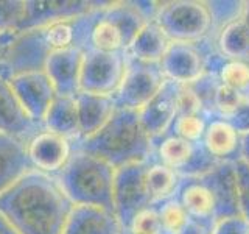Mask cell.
<instances>
[{
	"mask_svg": "<svg viewBox=\"0 0 249 234\" xmlns=\"http://www.w3.org/2000/svg\"><path fill=\"white\" fill-rule=\"evenodd\" d=\"M72 208L56 179L35 169L0 194V214L19 234H62Z\"/></svg>",
	"mask_w": 249,
	"mask_h": 234,
	"instance_id": "cell-1",
	"label": "cell"
},
{
	"mask_svg": "<svg viewBox=\"0 0 249 234\" xmlns=\"http://www.w3.org/2000/svg\"><path fill=\"white\" fill-rule=\"evenodd\" d=\"M73 150L98 156L117 170L129 164L146 162L154 155L151 136L139 119V111L115 109L103 128L80 139Z\"/></svg>",
	"mask_w": 249,
	"mask_h": 234,
	"instance_id": "cell-2",
	"label": "cell"
},
{
	"mask_svg": "<svg viewBox=\"0 0 249 234\" xmlns=\"http://www.w3.org/2000/svg\"><path fill=\"white\" fill-rule=\"evenodd\" d=\"M53 178L73 206H98L114 213L115 169L98 156L73 150L67 164Z\"/></svg>",
	"mask_w": 249,
	"mask_h": 234,
	"instance_id": "cell-3",
	"label": "cell"
},
{
	"mask_svg": "<svg viewBox=\"0 0 249 234\" xmlns=\"http://www.w3.org/2000/svg\"><path fill=\"white\" fill-rule=\"evenodd\" d=\"M146 22L134 2H107L92 27L88 50L126 52Z\"/></svg>",
	"mask_w": 249,
	"mask_h": 234,
	"instance_id": "cell-4",
	"label": "cell"
},
{
	"mask_svg": "<svg viewBox=\"0 0 249 234\" xmlns=\"http://www.w3.org/2000/svg\"><path fill=\"white\" fill-rule=\"evenodd\" d=\"M154 22L171 42H198L212 35V19L206 2L176 0L162 3Z\"/></svg>",
	"mask_w": 249,
	"mask_h": 234,
	"instance_id": "cell-5",
	"label": "cell"
},
{
	"mask_svg": "<svg viewBox=\"0 0 249 234\" xmlns=\"http://www.w3.org/2000/svg\"><path fill=\"white\" fill-rule=\"evenodd\" d=\"M146 162L129 164L115 170L112 191L114 214L123 230H128L142 211L153 206V198L145 179Z\"/></svg>",
	"mask_w": 249,
	"mask_h": 234,
	"instance_id": "cell-6",
	"label": "cell"
},
{
	"mask_svg": "<svg viewBox=\"0 0 249 234\" xmlns=\"http://www.w3.org/2000/svg\"><path fill=\"white\" fill-rule=\"evenodd\" d=\"M126 64V52L86 50L81 64L80 92L112 97L123 80Z\"/></svg>",
	"mask_w": 249,
	"mask_h": 234,
	"instance_id": "cell-7",
	"label": "cell"
},
{
	"mask_svg": "<svg viewBox=\"0 0 249 234\" xmlns=\"http://www.w3.org/2000/svg\"><path fill=\"white\" fill-rule=\"evenodd\" d=\"M165 83L159 64L137 61L128 57L123 80L112 96L115 109L139 111L150 101Z\"/></svg>",
	"mask_w": 249,
	"mask_h": 234,
	"instance_id": "cell-8",
	"label": "cell"
},
{
	"mask_svg": "<svg viewBox=\"0 0 249 234\" xmlns=\"http://www.w3.org/2000/svg\"><path fill=\"white\" fill-rule=\"evenodd\" d=\"M153 144L156 159L175 170L181 178L206 175L218 166L201 144L189 142L173 135H163Z\"/></svg>",
	"mask_w": 249,
	"mask_h": 234,
	"instance_id": "cell-9",
	"label": "cell"
},
{
	"mask_svg": "<svg viewBox=\"0 0 249 234\" xmlns=\"http://www.w3.org/2000/svg\"><path fill=\"white\" fill-rule=\"evenodd\" d=\"M52 53L53 50L45 38L44 28L20 31L0 62V77L11 80L20 74L44 70Z\"/></svg>",
	"mask_w": 249,
	"mask_h": 234,
	"instance_id": "cell-10",
	"label": "cell"
},
{
	"mask_svg": "<svg viewBox=\"0 0 249 234\" xmlns=\"http://www.w3.org/2000/svg\"><path fill=\"white\" fill-rule=\"evenodd\" d=\"M105 2L88 0H25V14L18 31L44 28L53 23L70 20L101 6Z\"/></svg>",
	"mask_w": 249,
	"mask_h": 234,
	"instance_id": "cell-11",
	"label": "cell"
},
{
	"mask_svg": "<svg viewBox=\"0 0 249 234\" xmlns=\"http://www.w3.org/2000/svg\"><path fill=\"white\" fill-rule=\"evenodd\" d=\"M8 81L30 119L44 123L47 111L56 97V91L44 70L16 75Z\"/></svg>",
	"mask_w": 249,
	"mask_h": 234,
	"instance_id": "cell-12",
	"label": "cell"
},
{
	"mask_svg": "<svg viewBox=\"0 0 249 234\" xmlns=\"http://www.w3.org/2000/svg\"><path fill=\"white\" fill-rule=\"evenodd\" d=\"M44 130V123L30 119L10 81L0 77V135L14 137L27 145Z\"/></svg>",
	"mask_w": 249,
	"mask_h": 234,
	"instance_id": "cell-13",
	"label": "cell"
},
{
	"mask_svg": "<svg viewBox=\"0 0 249 234\" xmlns=\"http://www.w3.org/2000/svg\"><path fill=\"white\" fill-rule=\"evenodd\" d=\"M179 86L181 84L165 80L158 94L142 109H139L140 123L151 136L153 142L163 135H167L171 123L178 117Z\"/></svg>",
	"mask_w": 249,
	"mask_h": 234,
	"instance_id": "cell-14",
	"label": "cell"
},
{
	"mask_svg": "<svg viewBox=\"0 0 249 234\" xmlns=\"http://www.w3.org/2000/svg\"><path fill=\"white\" fill-rule=\"evenodd\" d=\"M73 153V142L56 133L44 130L27 144V155L35 170L56 175Z\"/></svg>",
	"mask_w": 249,
	"mask_h": 234,
	"instance_id": "cell-15",
	"label": "cell"
},
{
	"mask_svg": "<svg viewBox=\"0 0 249 234\" xmlns=\"http://www.w3.org/2000/svg\"><path fill=\"white\" fill-rule=\"evenodd\" d=\"M159 67L165 80L190 84L204 74V57L198 42H171Z\"/></svg>",
	"mask_w": 249,
	"mask_h": 234,
	"instance_id": "cell-16",
	"label": "cell"
},
{
	"mask_svg": "<svg viewBox=\"0 0 249 234\" xmlns=\"http://www.w3.org/2000/svg\"><path fill=\"white\" fill-rule=\"evenodd\" d=\"M176 198L184 206L190 220L206 226L210 231L216 223V201L206 175L182 178Z\"/></svg>",
	"mask_w": 249,
	"mask_h": 234,
	"instance_id": "cell-17",
	"label": "cell"
},
{
	"mask_svg": "<svg viewBox=\"0 0 249 234\" xmlns=\"http://www.w3.org/2000/svg\"><path fill=\"white\" fill-rule=\"evenodd\" d=\"M83 55V50L72 47V49L53 52L47 59L44 72L50 78L56 96L75 97L80 92Z\"/></svg>",
	"mask_w": 249,
	"mask_h": 234,
	"instance_id": "cell-18",
	"label": "cell"
},
{
	"mask_svg": "<svg viewBox=\"0 0 249 234\" xmlns=\"http://www.w3.org/2000/svg\"><path fill=\"white\" fill-rule=\"evenodd\" d=\"M201 145L218 164H233L241 159V135L228 119H209Z\"/></svg>",
	"mask_w": 249,
	"mask_h": 234,
	"instance_id": "cell-19",
	"label": "cell"
},
{
	"mask_svg": "<svg viewBox=\"0 0 249 234\" xmlns=\"http://www.w3.org/2000/svg\"><path fill=\"white\" fill-rule=\"evenodd\" d=\"M123 226L112 211L98 206H73L62 234H122Z\"/></svg>",
	"mask_w": 249,
	"mask_h": 234,
	"instance_id": "cell-20",
	"label": "cell"
},
{
	"mask_svg": "<svg viewBox=\"0 0 249 234\" xmlns=\"http://www.w3.org/2000/svg\"><path fill=\"white\" fill-rule=\"evenodd\" d=\"M78 122H80L81 139L92 136L109 122L115 113L112 97L97 96V94L78 92L75 96Z\"/></svg>",
	"mask_w": 249,
	"mask_h": 234,
	"instance_id": "cell-21",
	"label": "cell"
},
{
	"mask_svg": "<svg viewBox=\"0 0 249 234\" xmlns=\"http://www.w3.org/2000/svg\"><path fill=\"white\" fill-rule=\"evenodd\" d=\"M30 170H33V166L28 159L27 145L14 137L0 135V194Z\"/></svg>",
	"mask_w": 249,
	"mask_h": 234,
	"instance_id": "cell-22",
	"label": "cell"
},
{
	"mask_svg": "<svg viewBox=\"0 0 249 234\" xmlns=\"http://www.w3.org/2000/svg\"><path fill=\"white\" fill-rule=\"evenodd\" d=\"M44 127L76 144L81 139L75 97L56 96L44 119Z\"/></svg>",
	"mask_w": 249,
	"mask_h": 234,
	"instance_id": "cell-23",
	"label": "cell"
},
{
	"mask_svg": "<svg viewBox=\"0 0 249 234\" xmlns=\"http://www.w3.org/2000/svg\"><path fill=\"white\" fill-rule=\"evenodd\" d=\"M171 41L163 33V30L154 20H150L137 33L134 41L131 42L129 49L126 50V55L137 61L159 64L163 55L167 53Z\"/></svg>",
	"mask_w": 249,
	"mask_h": 234,
	"instance_id": "cell-24",
	"label": "cell"
},
{
	"mask_svg": "<svg viewBox=\"0 0 249 234\" xmlns=\"http://www.w3.org/2000/svg\"><path fill=\"white\" fill-rule=\"evenodd\" d=\"M145 179L153 198V205L176 197L179 184L182 181V178L175 170H171L165 164L156 159L154 155L146 162Z\"/></svg>",
	"mask_w": 249,
	"mask_h": 234,
	"instance_id": "cell-25",
	"label": "cell"
},
{
	"mask_svg": "<svg viewBox=\"0 0 249 234\" xmlns=\"http://www.w3.org/2000/svg\"><path fill=\"white\" fill-rule=\"evenodd\" d=\"M215 45L224 58L248 59L249 58V30L238 19L226 25L215 35Z\"/></svg>",
	"mask_w": 249,
	"mask_h": 234,
	"instance_id": "cell-26",
	"label": "cell"
},
{
	"mask_svg": "<svg viewBox=\"0 0 249 234\" xmlns=\"http://www.w3.org/2000/svg\"><path fill=\"white\" fill-rule=\"evenodd\" d=\"M218 80L223 86L240 94L249 100V61L248 59H226L218 70Z\"/></svg>",
	"mask_w": 249,
	"mask_h": 234,
	"instance_id": "cell-27",
	"label": "cell"
},
{
	"mask_svg": "<svg viewBox=\"0 0 249 234\" xmlns=\"http://www.w3.org/2000/svg\"><path fill=\"white\" fill-rule=\"evenodd\" d=\"M210 19H212V36L223 30L226 25L241 19L245 10V2L240 0H212L206 2Z\"/></svg>",
	"mask_w": 249,
	"mask_h": 234,
	"instance_id": "cell-28",
	"label": "cell"
},
{
	"mask_svg": "<svg viewBox=\"0 0 249 234\" xmlns=\"http://www.w3.org/2000/svg\"><path fill=\"white\" fill-rule=\"evenodd\" d=\"M209 117L204 114H192V116H178L171 123L167 135H173L179 139L189 140V142L201 144L207 128Z\"/></svg>",
	"mask_w": 249,
	"mask_h": 234,
	"instance_id": "cell-29",
	"label": "cell"
},
{
	"mask_svg": "<svg viewBox=\"0 0 249 234\" xmlns=\"http://www.w3.org/2000/svg\"><path fill=\"white\" fill-rule=\"evenodd\" d=\"M153 206L156 208V211H158L159 218L162 220V223L165 225V228H168L175 234L181 233L190 222L189 214H187V211L184 209V206L179 203V200L176 197L168 198L160 203H156Z\"/></svg>",
	"mask_w": 249,
	"mask_h": 234,
	"instance_id": "cell-30",
	"label": "cell"
},
{
	"mask_svg": "<svg viewBox=\"0 0 249 234\" xmlns=\"http://www.w3.org/2000/svg\"><path fill=\"white\" fill-rule=\"evenodd\" d=\"M220 80H218L216 75L212 74H202L198 80H195L193 83H190L189 86L193 89V92L196 94L201 105H202V111L204 114L212 119L213 116V100H215V94L220 88Z\"/></svg>",
	"mask_w": 249,
	"mask_h": 234,
	"instance_id": "cell-31",
	"label": "cell"
},
{
	"mask_svg": "<svg viewBox=\"0 0 249 234\" xmlns=\"http://www.w3.org/2000/svg\"><path fill=\"white\" fill-rule=\"evenodd\" d=\"M129 234H175L171 233L159 218L158 211L154 206L142 211L128 228Z\"/></svg>",
	"mask_w": 249,
	"mask_h": 234,
	"instance_id": "cell-32",
	"label": "cell"
},
{
	"mask_svg": "<svg viewBox=\"0 0 249 234\" xmlns=\"http://www.w3.org/2000/svg\"><path fill=\"white\" fill-rule=\"evenodd\" d=\"M25 14V0L0 2V31H18Z\"/></svg>",
	"mask_w": 249,
	"mask_h": 234,
	"instance_id": "cell-33",
	"label": "cell"
},
{
	"mask_svg": "<svg viewBox=\"0 0 249 234\" xmlns=\"http://www.w3.org/2000/svg\"><path fill=\"white\" fill-rule=\"evenodd\" d=\"M233 170H235V186L240 214L249 222V162L243 159L233 162Z\"/></svg>",
	"mask_w": 249,
	"mask_h": 234,
	"instance_id": "cell-34",
	"label": "cell"
},
{
	"mask_svg": "<svg viewBox=\"0 0 249 234\" xmlns=\"http://www.w3.org/2000/svg\"><path fill=\"white\" fill-rule=\"evenodd\" d=\"M245 98L237 94L235 91H232L226 86L220 84L216 94H215V100H213V116L212 117H221V119H228V117L235 111L240 106V103Z\"/></svg>",
	"mask_w": 249,
	"mask_h": 234,
	"instance_id": "cell-35",
	"label": "cell"
},
{
	"mask_svg": "<svg viewBox=\"0 0 249 234\" xmlns=\"http://www.w3.org/2000/svg\"><path fill=\"white\" fill-rule=\"evenodd\" d=\"M192 114H204L202 105L198 96L193 92V89L189 84H181L178 94V116H192Z\"/></svg>",
	"mask_w": 249,
	"mask_h": 234,
	"instance_id": "cell-36",
	"label": "cell"
},
{
	"mask_svg": "<svg viewBox=\"0 0 249 234\" xmlns=\"http://www.w3.org/2000/svg\"><path fill=\"white\" fill-rule=\"evenodd\" d=\"M212 234H249V222L241 215L226 217L215 223Z\"/></svg>",
	"mask_w": 249,
	"mask_h": 234,
	"instance_id": "cell-37",
	"label": "cell"
},
{
	"mask_svg": "<svg viewBox=\"0 0 249 234\" xmlns=\"http://www.w3.org/2000/svg\"><path fill=\"white\" fill-rule=\"evenodd\" d=\"M228 120L232 123V127L235 128L240 135H245L249 131V100H243L240 106L233 111Z\"/></svg>",
	"mask_w": 249,
	"mask_h": 234,
	"instance_id": "cell-38",
	"label": "cell"
},
{
	"mask_svg": "<svg viewBox=\"0 0 249 234\" xmlns=\"http://www.w3.org/2000/svg\"><path fill=\"white\" fill-rule=\"evenodd\" d=\"M19 31H0V62L3 61L5 55L8 53V50H10L11 44L14 42V39L18 38Z\"/></svg>",
	"mask_w": 249,
	"mask_h": 234,
	"instance_id": "cell-39",
	"label": "cell"
},
{
	"mask_svg": "<svg viewBox=\"0 0 249 234\" xmlns=\"http://www.w3.org/2000/svg\"><path fill=\"white\" fill-rule=\"evenodd\" d=\"M179 234H212V231H210L209 228H206V226H202V225H199L196 222L190 220L189 225H187Z\"/></svg>",
	"mask_w": 249,
	"mask_h": 234,
	"instance_id": "cell-40",
	"label": "cell"
},
{
	"mask_svg": "<svg viewBox=\"0 0 249 234\" xmlns=\"http://www.w3.org/2000/svg\"><path fill=\"white\" fill-rule=\"evenodd\" d=\"M241 159L249 162V131L241 135Z\"/></svg>",
	"mask_w": 249,
	"mask_h": 234,
	"instance_id": "cell-41",
	"label": "cell"
},
{
	"mask_svg": "<svg viewBox=\"0 0 249 234\" xmlns=\"http://www.w3.org/2000/svg\"><path fill=\"white\" fill-rule=\"evenodd\" d=\"M0 234H19L2 214H0Z\"/></svg>",
	"mask_w": 249,
	"mask_h": 234,
	"instance_id": "cell-42",
	"label": "cell"
},
{
	"mask_svg": "<svg viewBox=\"0 0 249 234\" xmlns=\"http://www.w3.org/2000/svg\"><path fill=\"white\" fill-rule=\"evenodd\" d=\"M241 20H243L246 28L249 30V2H245V10H243V16H241Z\"/></svg>",
	"mask_w": 249,
	"mask_h": 234,
	"instance_id": "cell-43",
	"label": "cell"
},
{
	"mask_svg": "<svg viewBox=\"0 0 249 234\" xmlns=\"http://www.w3.org/2000/svg\"><path fill=\"white\" fill-rule=\"evenodd\" d=\"M122 234H129V231L128 230H123V233Z\"/></svg>",
	"mask_w": 249,
	"mask_h": 234,
	"instance_id": "cell-44",
	"label": "cell"
},
{
	"mask_svg": "<svg viewBox=\"0 0 249 234\" xmlns=\"http://www.w3.org/2000/svg\"><path fill=\"white\" fill-rule=\"evenodd\" d=\"M248 61H249V58H248Z\"/></svg>",
	"mask_w": 249,
	"mask_h": 234,
	"instance_id": "cell-45",
	"label": "cell"
}]
</instances>
